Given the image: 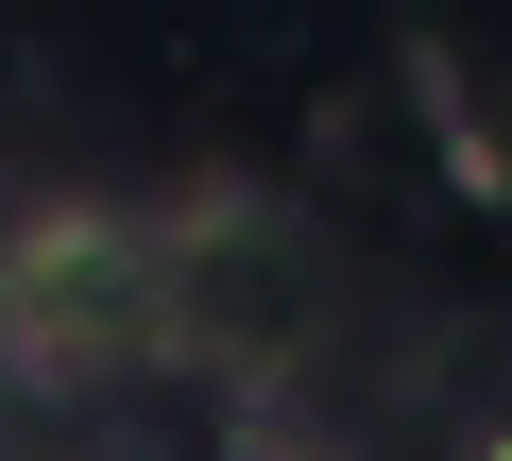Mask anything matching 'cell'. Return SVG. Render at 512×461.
I'll use <instances>...</instances> for the list:
<instances>
[{"instance_id":"6da1fadb","label":"cell","mask_w":512,"mask_h":461,"mask_svg":"<svg viewBox=\"0 0 512 461\" xmlns=\"http://www.w3.org/2000/svg\"><path fill=\"white\" fill-rule=\"evenodd\" d=\"M495 461H512V444H495Z\"/></svg>"}]
</instances>
